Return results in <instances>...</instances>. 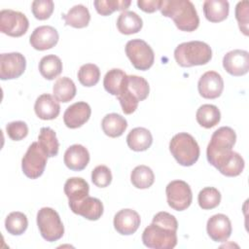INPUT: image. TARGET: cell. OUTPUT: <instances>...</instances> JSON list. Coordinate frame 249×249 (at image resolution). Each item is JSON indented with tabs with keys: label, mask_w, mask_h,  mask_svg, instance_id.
<instances>
[{
	"label": "cell",
	"mask_w": 249,
	"mask_h": 249,
	"mask_svg": "<svg viewBox=\"0 0 249 249\" xmlns=\"http://www.w3.org/2000/svg\"><path fill=\"white\" fill-rule=\"evenodd\" d=\"M178 222L168 212L157 213L142 233L143 244L152 249H172L177 244Z\"/></svg>",
	"instance_id": "obj_1"
},
{
	"label": "cell",
	"mask_w": 249,
	"mask_h": 249,
	"mask_svg": "<svg viewBox=\"0 0 249 249\" xmlns=\"http://www.w3.org/2000/svg\"><path fill=\"white\" fill-rule=\"evenodd\" d=\"M235 141L236 134L231 127L222 126L215 130L206 149L208 162L220 171L231 160Z\"/></svg>",
	"instance_id": "obj_2"
},
{
	"label": "cell",
	"mask_w": 249,
	"mask_h": 249,
	"mask_svg": "<svg viewBox=\"0 0 249 249\" xmlns=\"http://www.w3.org/2000/svg\"><path fill=\"white\" fill-rule=\"evenodd\" d=\"M160 11L162 16L172 18L181 31L192 32L199 25V18L195 5L189 0H163Z\"/></svg>",
	"instance_id": "obj_3"
},
{
	"label": "cell",
	"mask_w": 249,
	"mask_h": 249,
	"mask_svg": "<svg viewBox=\"0 0 249 249\" xmlns=\"http://www.w3.org/2000/svg\"><path fill=\"white\" fill-rule=\"evenodd\" d=\"M149 92L150 87L145 78L136 75H126L117 96L123 112L126 115L135 112L138 103L145 100Z\"/></svg>",
	"instance_id": "obj_4"
},
{
	"label": "cell",
	"mask_w": 249,
	"mask_h": 249,
	"mask_svg": "<svg viewBox=\"0 0 249 249\" xmlns=\"http://www.w3.org/2000/svg\"><path fill=\"white\" fill-rule=\"evenodd\" d=\"M174 58L182 67L204 65L212 58V51L202 41H190L178 45L174 51Z\"/></svg>",
	"instance_id": "obj_5"
},
{
	"label": "cell",
	"mask_w": 249,
	"mask_h": 249,
	"mask_svg": "<svg viewBox=\"0 0 249 249\" xmlns=\"http://www.w3.org/2000/svg\"><path fill=\"white\" fill-rule=\"evenodd\" d=\"M169 151L176 161L183 166H192L199 158V146L187 132L175 134L169 142Z\"/></svg>",
	"instance_id": "obj_6"
},
{
	"label": "cell",
	"mask_w": 249,
	"mask_h": 249,
	"mask_svg": "<svg viewBox=\"0 0 249 249\" xmlns=\"http://www.w3.org/2000/svg\"><path fill=\"white\" fill-rule=\"evenodd\" d=\"M37 226L42 237L53 242L60 239L64 233V227L58 213L51 207H43L37 213Z\"/></svg>",
	"instance_id": "obj_7"
},
{
	"label": "cell",
	"mask_w": 249,
	"mask_h": 249,
	"mask_svg": "<svg viewBox=\"0 0 249 249\" xmlns=\"http://www.w3.org/2000/svg\"><path fill=\"white\" fill-rule=\"evenodd\" d=\"M125 54L133 67L141 71L150 69L155 61L153 49L141 39L129 40L125 45Z\"/></svg>",
	"instance_id": "obj_8"
},
{
	"label": "cell",
	"mask_w": 249,
	"mask_h": 249,
	"mask_svg": "<svg viewBox=\"0 0 249 249\" xmlns=\"http://www.w3.org/2000/svg\"><path fill=\"white\" fill-rule=\"evenodd\" d=\"M48 156L38 142H32L21 160V169L30 179L39 178L46 167Z\"/></svg>",
	"instance_id": "obj_9"
},
{
	"label": "cell",
	"mask_w": 249,
	"mask_h": 249,
	"mask_svg": "<svg viewBox=\"0 0 249 249\" xmlns=\"http://www.w3.org/2000/svg\"><path fill=\"white\" fill-rule=\"evenodd\" d=\"M165 194L168 205L176 211L187 209L193 201L191 187L182 180H174L168 183Z\"/></svg>",
	"instance_id": "obj_10"
},
{
	"label": "cell",
	"mask_w": 249,
	"mask_h": 249,
	"mask_svg": "<svg viewBox=\"0 0 249 249\" xmlns=\"http://www.w3.org/2000/svg\"><path fill=\"white\" fill-rule=\"evenodd\" d=\"M29 21L26 16L14 10L0 12V31L11 37H20L26 33Z\"/></svg>",
	"instance_id": "obj_11"
},
{
	"label": "cell",
	"mask_w": 249,
	"mask_h": 249,
	"mask_svg": "<svg viewBox=\"0 0 249 249\" xmlns=\"http://www.w3.org/2000/svg\"><path fill=\"white\" fill-rule=\"evenodd\" d=\"M26 68V60L20 53L0 54L1 80H13L20 77Z\"/></svg>",
	"instance_id": "obj_12"
},
{
	"label": "cell",
	"mask_w": 249,
	"mask_h": 249,
	"mask_svg": "<svg viewBox=\"0 0 249 249\" xmlns=\"http://www.w3.org/2000/svg\"><path fill=\"white\" fill-rule=\"evenodd\" d=\"M198 93L206 99L218 98L224 89V81L222 76L216 71L205 72L197 83Z\"/></svg>",
	"instance_id": "obj_13"
},
{
	"label": "cell",
	"mask_w": 249,
	"mask_h": 249,
	"mask_svg": "<svg viewBox=\"0 0 249 249\" xmlns=\"http://www.w3.org/2000/svg\"><path fill=\"white\" fill-rule=\"evenodd\" d=\"M223 67L231 75L239 77L248 73L249 53L243 50H233L223 57Z\"/></svg>",
	"instance_id": "obj_14"
},
{
	"label": "cell",
	"mask_w": 249,
	"mask_h": 249,
	"mask_svg": "<svg viewBox=\"0 0 249 249\" xmlns=\"http://www.w3.org/2000/svg\"><path fill=\"white\" fill-rule=\"evenodd\" d=\"M57 30L50 25H41L34 29L29 38V43L37 51H46L53 48L58 42Z\"/></svg>",
	"instance_id": "obj_15"
},
{
	"label": "cell",
	"mask_w": 249,
	"mask_h": 249,
	"mask_svg": "<svg viewBox=\"0 0 249 249\" xmlns=\"http://www.w3.org/2000/svg\"><path fill=\"white\" fill-rule=\"evenodd\" d=\"M69 207L73 213L90 221L98 220L104 210L101 200L89 196L77 202L69 203Z\"/></svg>",
	"instance_id": "obj_16"
},
{
	"label": "cell",
	"mask_w": 249,
	"mask_h": 249,
	"mask_svg": "<svg viewBox=\"0 0 249 249\" xmlns=\"http://www.w3.org/2000/svg\"><path fill=\"white\" fill-rule=\"evenodd\" d=\"M206 231L213 241L225 242L231 234V223L225 214H215L208 219Z\"/></svg>",
	"instance_id": "obj_17"
},
{
	"label": "cell",
	"mask_w": 249,
	"mask_h": 249,
	"mask_svg": "<svg viewBox=\"0 0 249 249\" xmlns=\"http://www.w3.org/2000/svg\"><path fill=\"white\" fill-rule=\"evenodd\" d=\"M140 222V216L135 210L125 208L116 213L113 224L120 234L130 235L138 230Z\"/></svg>",
	"instance_id": "obj_18"
},
{
	"label": "cell",
	"mask_w": 249,
	"mask_h": 249,
	"mask_svg": "<svg viewBox=\"0 0 249 249\" xmlns=\"http://www.w3.org/2000/svg\"><path fill=\"white\" fill-rule=\"evenodd\" d=\"M91 114L90 106L84 101L70 105L63 114V122L68 128H78L86 124Z\"/></svg>",
	"instance_id": "obj_19"
},
{
	"label": "cell",
	"mask_w": 249,
	"mask_h": 249,
	"mask_svg": "<svg viewBox=\"0 0 249 249\" xmlns=\"http://www.w3.org/2000/svg\"><path fill=\"white\" fill-rule=\"evenodd\" d=\"M65 165L73 171H81L89 162V153L86 147L80 144L70 146L64 153Z\"/></svg>",
	"instance_id": "obj_20"
},
{
	"label": "cell",
	"mask_w": 249,
	"mask_h": 249,
	"mask_svg": "<svg viewBox=\"0 0 249 249\" xmlns=\"http://www.w3.org/2000/svg\"><path fill=\"white\" fill-rule=\"evenodd\" d=\"M34 111L36 116L41 120H53L59 115L60 106L54 96L49 93H43L36 99Z\"/></svg>",
	"instance_id": "obj_21"
},
{
	"label": "cell",
	"mask_w": 249,
	"mask_h": 249,
	"mask_svg": "<svg viewBox=\"0 0 249 249\" xmlns=\"http://www.w3.org/2000/svg\"><path fill=\"white\" fill-rule=\"evenodd\" d=\"M230 4L227 0H206L203 2V14L210 22H221L229 16Z\"/></svg>",
	"instance_id": "obj_22"
},
{
	"label": "cell",
	"mask_w": 249,
	"mask_h": 249,
	"mask_svg": "<svg viewBox=\"0 0 249 249\" xmlns=\"http://www.w3.org/2000/svg\"><path fill=\"white\" fill-rule=\"evenodd\" d=\"M127 146L135 152L148 150L153 143V136L150 130L145 127H135L126 136Z\"/></svg>",
	"instance_id": "obj_23"
},
{
	"label": "cell",
	"mask_w": 249,
	"mask_h": 249,
	"mask_svg": "<svg viewBox=\"0 0 249 249\" xmlns=\"http://www.w3.org/2000/svg\"><path fill=\"white\" fill-rule=\"evenodd\" d=\"M64 193L68 197L69 203L77 202L89 196V186L81 177H71L64 184Z\"/></svg>",
	"instance_id": "obj_24"
},
{
	"label": "cell",
	"mask_w": 249,
	"mask_h": 249,
	"mask_svg": "<svg viewBox=\"0 0 249 249\" xmlns=\"http://www.w3.org/2000/svg\"><path fill=\"white\" fill-rule=\"evenodd\" d=\"M101 127L107 136L116 138L123 135L127 127V122L123 116L117 113H110L102 119Z\"/></svg>",
	"instance_id": "obj_25"
},
{
	"label": "cell",
	"mask_w": 249,
	"mask_h": 249,
	"mask_svg": "<svg viewBox=\"0 0 249 249\" xmlns=\"http://www.w3.org/2000/svg\"><path fill=\"white\" fill-rule=\"evenodd\" d=\"M143 26L142 18L134 12H122L117 19L118 30L124 35L135 34L141 30Z\"/></svg>",
	"instance_id": "obj_26"
},
{
	"label": "cell",
	"mask_w": 249,
	"mask_h": 249,
	"mask_svg": "<svg viewBox=\"0 0 249 249\" xmlns=\"http://www.w3.org/2000/svg\"><path fill=\"white\" fill-rule=\"evenodd\" d=\"M61 18L66 25H70L74 28H84L89 25L90 14L86 6L80 4L72 7L68 13L62 15Z\"/></svg>",
	"instance_id": "obj_27"
},
{
	"label": "cell",
	"mask_w": 249,
	"mask_h": 249,
	"mask_svg": "<svg viewBox=\"0 0 249 249\" xmlns=\"http://www.w3.org/2000/svg\"><path fill=\"white\" fill-rule=\"evenodd\" d=\"M53 96L58 102L67 103L71 101L77 92L74 82L68 77L58 78L53 87Z\"/></svg>",
	"instance_id": "obj_28"
},
{
	"label": "cell",
	"mask_w": 249,
	"mask_h": 249,
	"mask_svg": "<svg viewBox=\"0 0 249 249\" xmlns=\"http://www.w3.org/2000/svg\"><path fill=\"white\" fill-rule=\"evenodd\" d=\"M196 122L204 128H211L218 124L221 120V113L217 106L212 104L201 105L196 114Z\"/></svg>",
	"instance_id": "obj_29"
},
{
	"label": "cell",
	"mask_w": 249,
	"mask_h": 249,
	"mask_svg": "<svg viewBox=\"0 0 249 249\" xmlns=\"http://www.w3.org/2000/svg\"><path fill=\"white\" fill-rule=\"evenodd\" d=\"M38 143L48 158L55 157L58 154L59 143L53 129L49 126L42 127L38 135Z\"/></svg>",
	"instance_id": "obj_30"
},
{
	"label": "cell",
	"mask_w": 249,
	"mask_h": 249,
	"mask_svg": "<svg viewBox=\"0 0 249 249\" xmlns=\"http://www.w3.org/2000/svg\"><path fill=\"white\" fill-rule=\"evenodd\" d=\"M39 71L45 79L53 80L62 72V62L57 55H45L39 62Z\"/></svg>",
	"instance_id": "obj_31"
},
{
	"label": "cell",
	"mask_w": 249,
	"mask_h": 249,
	"mask_svg": "<svg viewBox=\"0 0 249 249\" xmlns=\"http://www.w3.org/2000/svg\"><path fill=\"white\" fill-rule=\"evenodd\" d=\"M130 181L137 189H148L154 184L155 175L149 166L138 165L131 171Z\"/></svg>",
	"instance_id": "obj_32"
},
{
	"label": "cell",
	"mask_w": 249,
	"mask_h": 249,
	"mask_svg": "<svg viewBox=\"0 0 249 249\" xmlns=\"http://www.w3.org/2000/svg\"><path fill=\"white\" fill-rule=\"evenodd\" d=\"M28 227V220L24 213L19 211L11 212L5 220L6 231L12 235L22 234Z\"/></svg>",
	"instance_id": "obj_33"
},
{
	"label": "cell",
	"mask_w": 249,
	"mask_h": 249,
	"mask_svg": "<svg viewBox=\"0 0 249 249\" xmlns=\"http://www.w3.org/2000/svg\"><path fill=\"white\" fill-rule=\"evenodd\" d=\"M125 76L126 74L122 69L113 68L109 70L105 74L104 80H103V86L105 90L112 95L118 96L123 81Z\"/></svg>",
	"instance_id": "obj_34"
},
{
	"label": "cell",
	"mask_w": 249,
	"mask_h": 249,
	"mask_svg": "<svg viewBox=\"0 0 249 249\" xmlns=\"http://www.w3.org/2000/svg\"><path fill=\"white\" fill-rule=\"evenodd\" d=\"M130 4L129 0H96L93 2L96 12L101 16H109L115 11L124 12Z\"/></svg>",
	"instance_id": "obj_35"
},
{
	"label": "cell",
	"mask_w": 249,
	"mask_h": 249,
	"mask_svg": "<svg viewBox=\"0 0 249 249\" xmlns=\"http://www.w3.org/2000/svg\"><path fill=\"white\" fill-rule=\"evenodd\" d=\"M197 201L200 208L204 210L213 209L220 204L221 194L216 188L205 187L198 193Z\"/></svg>",
	"instance_id": "obj_36"
},
{
	"label": "cell",
	"mask_w": 249,
	"mask_h": 249,
	"mask_svg": "<svg viewBox=\"0 0 249 249\" xmlns=\"http://www.w3.org/2000/svg\"><path fill=\"white\" fill-rule=\"evenodd\" d=\"M100 78V70L93 63H87L80 67L78 71V80L84 87L95 86Z\"/></svg>",
	"instance_id": "obj_37"
},
{
	"label": "cell",
	"mask_w": 249,
	"mask_h": 249,
	"mask_svg": "<svg viewBox=\"0 0 249 249\" xmlns=\"http://www.w3.org/2000/svg\"><path fill=\"white\" fill-rule=\"evenodd\" d=\"M53 8V0H35L31 4L32 14L39 20L48 19L52 16Z\"/></svg>",
	"instance_id": "obj_38"
},
{
	"label": "cell",
	"mask_w": 249,
	"mask_h": 249,
	"mask_svg": "<svg viewBox=\"0 0 249 249\" xmlns=\"http://www.w3.org/2000/svg\"><path fill=\"white\" fill-rule=\"evenodd\" d=\"M244 165L245 163L243 158L238 153L233 152L231 160L220 170V172L228 177H235L238 176L243 171Z\"/></svg>",
	"instance_id": "obj_39"
},
{
	"label": "cell",
	"mask_w": 249,
	"mask_h": 249,
	"mask_svg": "<svg viewBox=\"0 0 249 249\" xmlns=\"http://www.w3.org/2000/svg\"><path fill=\"white\" fill-rule=\"evenodd\" d=\"M91 181L98 188L108 187L112 182V173L106 165H97L91 171Z\"/></svg>",
	"instance_id": "obj_40"
},
{
	"label": "cell",
	"mask_w": 249,
	"mask_h": 249,
	"mask_svg": "<svg viewBox=\"0 0 249 249\" xmlns=\"http://www.w3.org/2000/svg\"><path fill=\"white\" fill-rule=\"evenodd\" d=\"M249 2L248 1H240L236 4L235 7V18L238 22V26L240 31L248 36V15H249Z\"/></svg>",
	"instance_id": "obj_41"
},
{
	"label": "cell",
	"mask_w": 249,
	"mask_h": 249,
	"mask_svg": "<svg viewBox=\"0 0 249 249\" xmlns=\"http://www.w3.org/2000/svg\"><path fill=\"white\" fill-rule=\"evenodd\" d=\"M6 132L12 140L19 141L27 136L28 126L22 121H15L6 125Z\"/></svg>",
	"instance_id": "obj_42"
},
{
	"label": "cell",
	"mask_w": 249,
	"mask_h": 249,
	"mask_svg": "<svg viewBox=\"0 0 249 249\" xmlns=\"http://www.w3.org/2000/svg\"><path fill=\"white\" fill-rule=\"evenodd\" d=\"M161 0H138L137 6L145 13H154L160 10Z\"/></svg>",
	"instance_id": "obj_43"
}]
</instances>
